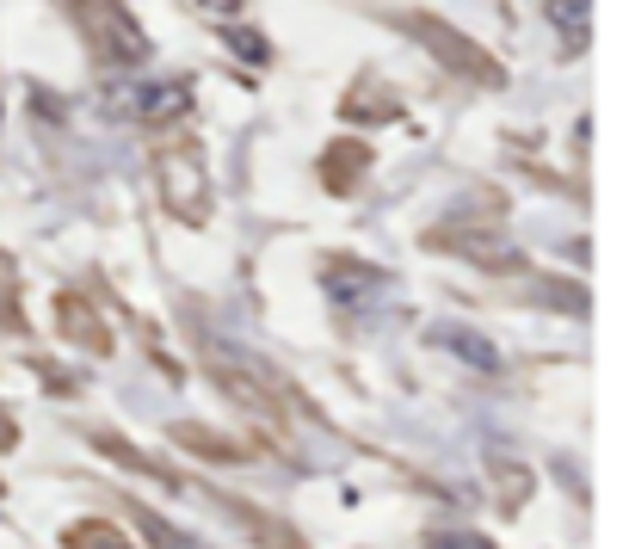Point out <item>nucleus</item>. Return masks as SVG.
<instances>
[{
	"mask_svg": "<svg viewBox=\"0 0 629 549\" xmlns=\"http://www.w3.org/2000/svg\"><path fill=\"white\" fill-rule=\"evenodd\" d=\"M124 105H130L136 118H173V112H185V87H173V81H155V87H136Z\"/></svg>",
	"mask_w": 629,
	"mask_h": 549,
	"instance_id": "f257e3e1",
	"label": "nucleus"
},
{
	"mask_svg": "<svg viewBox=\"0 0 629 549\" xmlns=\"http://www.w3.org/2000/svg\"><path fill=\"white\" fill-rule=\"evenodd\" d=\"M142 525H148V537H155V549H198V543H185V537H179V531H173L167 519H155V512H148Z\"/></svg>",
	"mask_w": 629,
	"mask_h": 549,
	"instance_id": "7ed1b4c3",
	"label": "nucleus"
},
{
	"mask_svg": "<svg viewBox=\"0 0 629 549\" xmlns=\"http://www.w3.org/2000/svg\"><path fill=\"white\" fill-rule=\"evenodd\" d=\"M432 549H494V543H488V537H475V531H438Z\"/></svg>",
	"mask_w": 629,
	"mask_h": 549,
	"instance_id": "20e7f679",
	"label": "nucleus"
},
{
	"mask_svg": "<svg viewBox=\"0 0 629 549\" xmlns=\"http://www.w3.org/2000/svg\"><path fill=\"white\" fill-rule=\"evenodd\" d=\"M68 549H136L118 525H105V519H81L68 531Z\"/></svg>",
	"mask_w": 629,
	"mask_h": 549,
	"instance_id": "f03ea898",
	"label": "nucleus"
}]
</instances>
